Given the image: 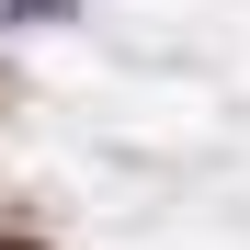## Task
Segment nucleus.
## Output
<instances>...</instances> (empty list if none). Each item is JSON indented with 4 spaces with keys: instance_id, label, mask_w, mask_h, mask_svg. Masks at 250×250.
<instances>
[{
    "instance_id": "obj_1",
    "label": "nucleus",
    "mask_w": 250,
    "mask_h": 250,
    "mask_svg": "<svg viewBox=\"0 0 250 250\" xmlns=\"http://www.w3.org/2000/svg\"><path fill=\"white\" fill-rule=\"evenodd\" d=\"M12 23H68V0H0Z\"/></svg>"
},
{
    "instance_id": "obj_2",
    "label": "nucleus",
    "mask_w": 250,
    "mask_h": 250,
    "mask_svg": "<svg viewBox=\"0 0 250 250\" xmlns=\"http://www.w3.org/2000/svg\"><path fill=\"white\" fill-rule=\"evenodd\" d=\"M0 250H46V239H0Z\"/></svg>"
}]
</instances>
